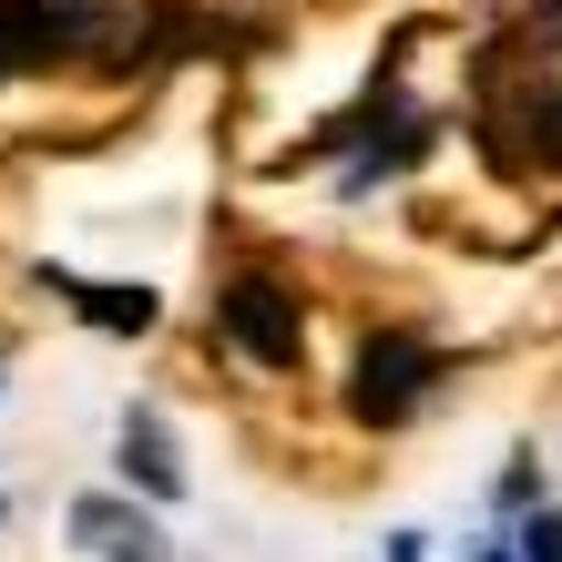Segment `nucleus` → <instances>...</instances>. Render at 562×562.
I'll return each mask as SVG.
<instances>
[{
    "mask_svg": "<svg viewBox=\"0 0 562 562\" xmlns=\"http://www.w3.org/2000/svg\"><path fill=\"white\" fill-rule=\"evenodd\" d=\"M61 296H72L92 327H134V338L154 327V296H144V286H72V277H61Z\"/></svg>",
    "mask_w": 562,
    "mask_h": 562,
    "instance_id": "nucleus-5",
    "label": "nucleus"
},
{
    "mask_svg": "<svg viewBox=\"0 0 562 562\" xmlns=\"http://www.w3.org/2000/svg\"><path fill=\"white\" fill-rule=\"evenodd\" d=\"M72 532L103 552V562H164V532H154V521H134V512H113V502H82Z\"/></svg>",
    "mask_w": 562,
    "mask_h": 562,
    "instance_id": "nucleus-4",
    "label": "nucleus"
},
{
    "mask_svg": "<svg viewBox=\"0 0 562 562\" xmlns=\"http://www.w3.org/2000/svg\"><path fill=\"white\" fill-rule=\"evenodd\" d=\"M103 42V0H0V82L11 72H52Z\"/></svg>",
    "mask_w": 562,
    "mask_h": 562,
    "instance_id": "nucleus-1",
    "label": "nucleus"
},
{
    "mask_svg": "<svg viewBox=\"0 0 562 562\" xmlns=\"http://www.w3.org/2000/svg\"><path fill=\"white\" fill-rule=\"evenodd\" d=\"M215 327L256 358V369H296V348H307V317H296V296L277 277H236L215 296Z\"/></svg>",
    "mask_w": 562,
    "mask_h": 562,
    "instance_id": "nucleus-2",
    "label": "nucleus"
},
{
    "mask_svg": "<svg viewBox=\"0 0 562 562\" xmlns=\"http://www.w3.org/2000/svg\"><path fill=\"white\" fill-rule=\"evenodd\" d=\"M521 562H562V521H532V532H521Z\"/></svg>",
    "mask_w": 562,
    "mask_h": 562,
    "instance_id": "nucleus-7",
    "label": "nucleus"
},
{
    "mask_svg": "<svg viewBox=\"0 0 562 562\" xmlns=\"http://www.w3.org/2000/svg\"><path fill=\"white\" fill-rule=\"evenodd\" d=\"M123 460H134L154 491H184V471H175V450H164V429H154V419H123Z\"/></svg>",
    "mask_w": 562,
    "mask_h": 562,
    "instance_id": "nucleus-6",
    "label": "nucleus"
},
{
    "mask_svg": "<svg viewBox=\"0 0 562 562\" xmlns=\"http://www.w3.org/2000/svg\"><path fill=\"white\" fill-rule=\"evenodd\" d=\"M429 369H440V358H429L419 338H369V348H358V389H348V409H358V419H379V429H400V419L419 409Z\"/></svg>",
    "mask_w": 562,
    "mask_h": 562,
    "instance_id": "nucleus-3",
    "label": "nucleus"
}]
</instances>
